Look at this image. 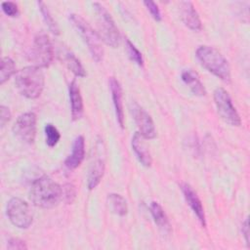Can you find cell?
<instances>
[{
    "instance_id": "6da1fadb",
    "label": "cell",
    "mask_w": 250,
    "mask_h": 250,
    "mask_svg": "<svg viewBox=\"0 0 250 250\" xmlns=\"http://www.w3.org/2000/svg\"><path fill=\"white\" fill-rule=\"evenodd\" d=\"M29 198L37 207L43 209L53 208L62 199V189L54 180L44 175L32 183Z\"/></svg>"
},
{
    "instance_id": "7a4b0ae2",
    "label": "cell",
    "mask_w": 250,
    "mask_h": 250,
    "mask_svg": "<svg viewBox=\"0 0 250 250\" xmlns=\"http://www.w3.org/2000/svg\"><path fill=\"white\" fill-rule=\"evenodd\" d=\"M18 91L27 99L38 98L44 88V74L40 67L30 65L19 70L15 76Z\"/></svg>"
},
{
    "instance_id": "3957f363",
    "label": "cell",
    "mask_w": 250,
    "mask_h": 250,
    "mask_svg": "<svg viewBox=\"0 0 250 250\" xmlns=\"http://www.w3.org/2000/svg\"><path fill=\"white\" fill-rule=\"evenodd\" d=\"M195 56L200 64L223 81L230 79V67L226 58L215 48L202 45L196 49Z\"/></svg>"
},
{
    "instance_id": "277c9868",
    "label": "cell",
    "mask_w": 250,
    "mask_h": 250,
    "mask_svg": "<svg viewBox=\"0 0 250 250\" xmlns=\"http://www.w3.org/2000/svg\"><path fill=\"white\" fill-rule=\"evenodd\" d=\"M69 21L76 28L84 42L87 44L88 49L92 55V58L96 62H101L104 56V49L102 46V39L92 26L79 15H69Z\"/></svg>"
},
{
    "instance_id": "5b68a950",
    "label": "cell",
    "mask_w": 250,
    "mask_h": 250,
    "mask_svg": "<svg viewBox=\"0 0 250 250\" xmlns=\"http://www.w3.org/2000/svg\"><path fill=\"white\" fill-rule=\"evenodd\" d=\"M93 8L97 15V26L102 41L112 48L117 47L120 35L110 14L99 2H94Z\"/></svg>"
},
{
    "instance_id": "8992f818",
    "label": "cell",
    "mask_w": 250,
    "mask_h": 250,
    "mask_svg": "<svg viewBox=\"0 0 250 250\" xmlns=\"http://www.w3.org/2000/svg\"><path fill=\"white\" fill-rule=\"evenodd\" d=\"M7 215L10 222L19 229H27L33 221L28 204L19 197H13L8 201Z\"/></svg>"
},
{
    "instance_id": "52a82bcc",
    "label": "cell",
    "mask_w": 250,
    "mask_h": 250,
    "mask_svg": "<svg viewBox=\"0 0 250 250\" xmlns=\"http://www.w3.org/2000/svg\"><path fill=\"white\" fill-rule=\"evenodd\" d=\"M54 58L53 45L45 33H39L35 36L30 51V60L38 67H47Z\"/></svg>"
},
{
    "instance_id": "ba28073f",
    "label": "cell",
    "mask_w": 250,
    "mask_h": 250,
    "mask_svg": "<svg viewBox=\"0 0 250 250\" xmlns=\"http://www.w3.org/2000/svg\"><path fill=\"white\" fill-rule=\"evenodd\" d=\"M214 102L221 118L231 126H240L241 119L232 104L229 93L224 88H217L214 91Z\"/></svg>"
},
{
    "instance_id": "9c48e42d",
    "label": "cell",
    "mask_w": 250,
    "mask_h": 250,
    "mask_svg": "<svg viewBox=\"0 0 250 250\" xmlns=\"http://www.w3.org/2000/svg\"><path fill=\"white\" fill-rule=\"evenodd\" d=\"M13 132L21 141L32 144L36 135V115L33 112L21 114L13 126Z\"/></svg>"
},
{
    "instance_id": "30bf717a",
    "label": "cell",
    "mask_w": 250,
    "mask_h": 250,
    "mask_svg": "<svg viewBox=\"0 0 250 250\" xmlns=\"http://www.w3.org/2000/svg\"><path fill=\"white\" fill-rule=\"evenodd\" d=\"M133 116L140 134L145 139H154L156 137V130L151 116L139 104H135L132 108Z\"/></svg>"
},
{
    "instance_id": "8fae6325",
    "label": "cell",
    "mask_w": 250,
    "mask_h": 250,
    "mask_svg": "<svg viewBox=\"0 0 250 250\" xmlns=\"http://www.w3.org/2000/svg\"><path fill=\"white\" fill-rule=\"evenodd\" d=\"M181 189H182V192L184 194V197H185L187 203L188 204V206L190 207L192 212L197 217L201 226L205 227L206 226L205 213H204L202 203H201L197 193L194 191V189L188 184H186V183L181 185Z\"/></svg>"
},
{
    "instance_id": "7c38bea8",
    "label": "cell",
    "mask_w": 250,
    "mask_h": 250,
    "mask_svg": "<svg viewBox=\"0 0 250 250\" xmlns=\"http://www.w3.org/2000/svg\"><path fill=\"white\" fill-rule=\"evenodd\" d=\"M181 19L185 25L193 31H199L202 27L200 18L193 6L189 1H183L180 3Z\"/></svg>"
},
{
    "instance_id": "4fadbf2b",
    "label": "cell",
    "mask_w": 250,
    "mask_h": 250,
    "mask_svg": "<svg viewBox=\"0 0 250 250\" xmlns=\"http://www.w3.org/2000/svg\"><path fill=\"white\" fill-rule=\"evenodd\" d=\"M84 156H85V141L83 136H78L73 141L71 153L68 155V157L64 161L65 167L69 170L76 169L83 161Z\"/></svg>"
},
{
    "instance_id": "5bb4252c",
    "label": "cell",
    "mask_w": 250,
    "mask_h": 250,
    "mask_svg": "<svg viewBox=\"0 0 250 250\" xmlns=\"http://www.w3.org/2000/svg\"><path fill=\"white\" fill-rule=\"evenodd\" d=\"M58 57L61 60V62L62 63H64L66 65V67L69 70H71V72L74 75H76L78 77H85L86 76L85 69H84L83 65L81 64L80 61L66 47H62L59 50Z\"/></svg>"
},
{
    "instance_id": "9a60e30c",
    "label": "cell",
    "mask_w": 250,
    "mask_h": 250,
    "mask_svg": "<svg viewBox=\"0 0 250 250\" xmlns=\"http://www.w3.org/2000/svg\"><path fill=\"white\" fill-rule=\"evenodd\" d=\"M109 87L111 92V97L113 101V105L115 109V114L117 121L121 128L124 127V110H123V99H122V88L120 83L114 77L109 79Z\"/></svg>"
},
{
    "instance_id": "2e32d148",
    "label": "cell",
    "mask_w": 250,
    "mask_h": 250,
    "mask_svg": "<svg viewBox=\"0 0 250 250\" xmlns=\"http://www.w3.org/2000/svg\"><path fill=\"white\" fill-rule=\"evenodd\" d=\"M144 137L139 133L136 132L132 138V148L137 156V158L139 159V161L146 167H149L151 165L152 159H151V155L149 152V149L146 144V142L144 141Z\"/></svg>"
},
{
    "instance_id": "e0dca14e",
    "label": "cell",
    "mask_w": 250,
    "mask_h": 250,
    "mask_svg": "<svg viewBox=\"0 0 250 250\" xmlns=\"http://www.w3.org/2000/svg\"><path fill=\"white\" fill-rule=\"evenodd\" d=\"M70 106H71V116L73 120H78L83 115V101L80 94V89L76 81H71L68 86Z\"/></svg>"
},
{
    "instance_id": "ac0fdd59",
    "label": "cell",
    "mask_w": 250,
    "mask_h": 250,
    "mask_svg": "<svg viewBox=\"0 0 250 250\" xmlns=\"http://www.w3.org/2000/svg\"><path fill=\"white\" fill-rule=\"evenodd\" d=\"M182 80L188 86L190 91L199 97L206 95V90L201 83L198 75L192 69H186L182 72Z\"/></svg>"
},
{
    "instance_id": "d6986e66",
    "label": "cell",
    "mask_w": 250,
    "mask_h": 250,
    "mask_svg": "<svg viewBox=\"0 0 250 250\" xmlns=\"http://www.w3.org/2000/svg\"><path fill=\"white\" fill-rule=\"evenodd\" d=\"M149 211L152 216V219L154 223L157 225V227L165 233H169L171 231V227L169 220L163 210V208L159 205V203L152 201L149 205Z\"/></svg>"
},
{
    "instance_id": "ffe728a7",
    "label": "cell",
    "mask_w": 250,
    "mask_h": 250,
    "mask_svg": "<svg viewBox=\"0 0 250 250\" xmlns=\"http://www.w3.org/2000/svg\"><path fill=\"white\" fill-rule=\"evenodd\" d=\"M104 173V161L103 158H97L95 161L92 163L89 174H88V179H87V187L89 189L95 188L101 182Z\"/></svg>"
},
{
    "instance_id": "44dd1931",
    "label": "cell",
    "mask_w": 250,
    "mask_h": 250,
    "mask_svg": "<svg viewBox=\"0 0 250 250\" xmlns=\"http://www.w3.org/2000/svg\"><path fill=\"white\" fill-rule=\"evenodd\" d=\"M107 201L112 212H114L116 215L125 216L127 214V202L122 195L118 193H110L107 196Z\"/></svg>"
},
{
    "instance_id": "7402d4cb",
    "label": "cell",
    "mask_w": 250,
    "mask_h": 250,
    "mask_svg": "<svg viewBox=\"0 0 250 250\" xmlns=\"http://www.w3.org/2000/svg\"><path fill=\"white\" fill-rule=\"evenodd\" d=\"M37 5L40 9V12L42 14V17H43V20L47 25V27L49 28V30L55 34V35H59L60 34V28L58 26V24L56 23L55 20L53 19V17L51 16L49 10H48V7L45 5L44 2L42 1H38L37 2Z\"/></svg>"
},
{
    "instance_id": "603a6c76",
    "label": "cell",
    "mask_w": 250,
    "mask_h": 250,
    "mask_svg": "<svg viewBox=\"0 0 250 250\" xmlns=\"http://www.w3.org/2000/svg\"><path fill=\"white\" fill-rule=\"evenodd\" d=\"M16 72L14 61L9 57L2 58L1 70H0V84L5 83Z\"/></svg>"
},
{
    "instance_id": "cb8c5ba5",
    "label": "cell",
    "mask_w": 250,
    "mask_h": 250,
    "mask_svg": "<svg viewBox=\"0 0 250 250\" xmlns=\"http://www.w3.org/2000/svg\"><path fill=\"white\" fill-rule=\"evenodd\" d=\"M45 136H46V143L50 147L55 146L60 139H61V134L58 131V129L53 125V124H46L45 126Z\"/></svg>"
},
{
    "instance_id": "d4e9b609",
    "label": "cell",
    "mask_w": 250,
    "mask_h": 250,
    "mask_svg": "<svg viewBox=\"0 0 250 250\" xmlns=\"http://www.w3.org/2000/svg\"><path fill=\"white\" fill-rule=\"evenodd\" d=\"M126 51L132 62H134L140 66L144 65V59H143L142 53L136 48V46L129 39H126Z\"/></svg>"
},
{
    "instance_id": "484cf974",
    "label": "cell",
    "mask_w": 250,
    "mask_h": 250,
    "mask_svg": "<svg viewBox=\"0 0 250 250\" xmlns=\"http://www.w3.org/2000/svg\"><path fill=\"white\" fill-rule=\"evenodd\" d=\"M62 199L67 204H71L76 197L75 187L71 184H65L63 187H62Z\"/></svg>"
},
{
    "instance_id": "4316f807",
    "label": "cell",
    "mask_w": 250,
    "mask_h": 250,
    "mask_svg": "<svg viewBox=\"0 0 250 250\" xmlns=\"http://www.w3.org/2000/svg\"><path fill=\"white\" fill-rule=\"evenodd\" d=\"M2 11L9 17H17L19 15V9L16 3L11 1H4L1 3Z\"/></svg>"
},
{
    "instance_id": "83f0119b",
    "label": "cell",
    "mask_w": 250,
    "mask_h": 250,
    "mask_svg": "<svg viewBox=\"0 0 250 250\" xmlns=\"http://www.w3.org/2000/svg\"><path fill=\"white\" fill-rule=\"evenodd\" d=\"M144 5L146 7V9L148 10V12L150 13L151 17L156 21H160L162 17H161V13L160 10L158 8V6L156 5L155 2L153 1H144Z\"/></svg>"
},
{
    "instance_id": "f1b7e54d",
    "label": "cell",
    "mask_w": 250,
    "mask_h": 250,
    "mask_svg": "<svg viewBox=\"0 0 250 250\" xmlns=\"http://www.w3.org/2000/svg\"><path fill=\"white\" fill-rule=\"evenodd\" d=\"M7 248L11 249V250H23V249H27V246L25 244V242L20 238H11L8 241L7 244Z\"/></svg>"
},
{
    "instance_id": "f546056e",
    "label": "cell",
    "mask_w": 250,
    "mask_h": 250,
    "mask_svg": "<svg viewBox=\"0 0 250 250\" xmlns=\"http://www.w3.org/2000/svg\"><path fill=\"white\" fill-rule=\"evenodd\" d=\"M0 111H1V117H0L1 127H4L5 124L11 119V112H10L9 108L5 105L0 106Z\"/></svg>"
},
{
    "instance_id": "4dcf8cb0",
    "label": "cell",
    "mask_w": 250,
    "mask_h": 250,
    "mask_svg": "<svg viewBox=\"0 0 250 250\" xmlns=\"http://www.w3.org/2000/svg\"><path fill=\"white\" fill-rule=\"evenodd\" d=\"M241 231H242V234H243V236H244L245 242H246L247 245H248V244H249V221H248V218H246V219L244 220V222L242 223Z\"/></svg>"
}]
</instances>
